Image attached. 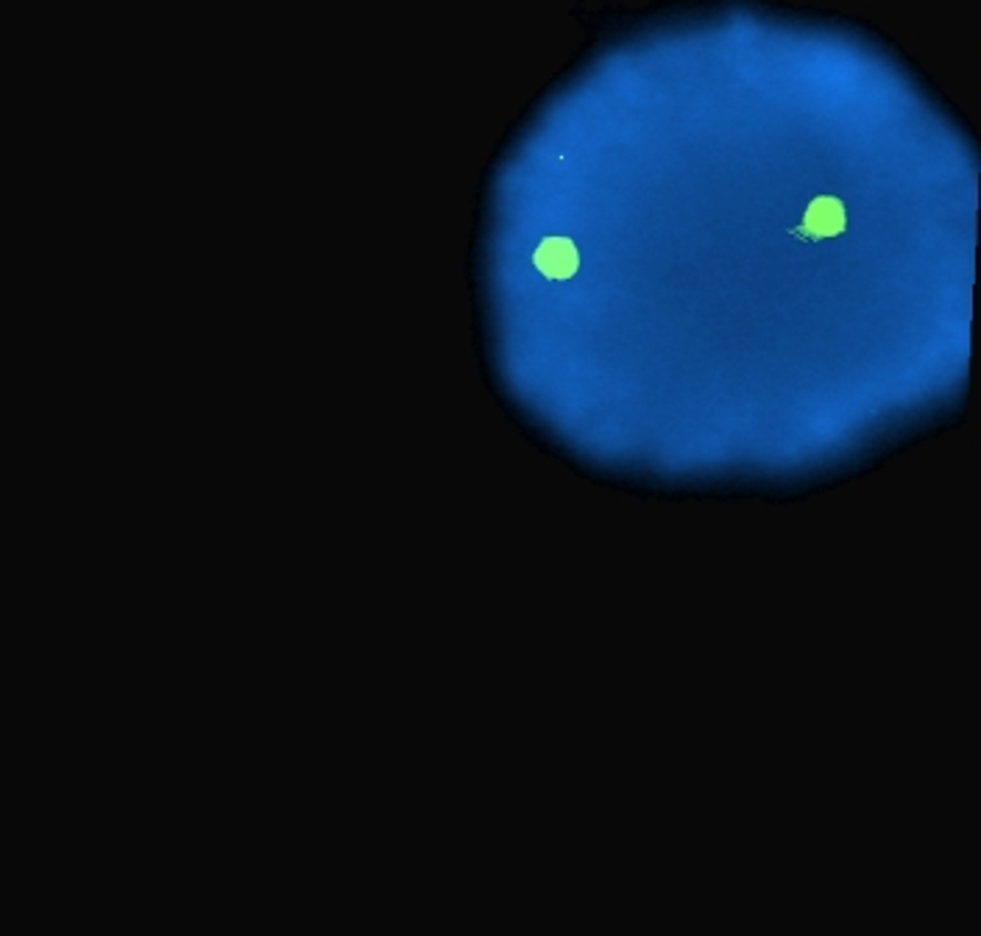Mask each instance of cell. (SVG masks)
<instances>
[{
  "mask_svg": "<svg viewBox=\"0 0 981 936\" xmlns=\"http://www.w3.org/2000/svg\"><path fill=\"white\" fill-rule=\"evenodd\" d=\"M845 229H848V209H845L843 198L817 196L808 201V207L803 209V220L792 226L789 235L797 240H808V243H823V240L845 235Z\"/></svg>",
  "mask_w": 981,
  "mask_h": 936,
  "instance_id": "6da1fadb",
  "label": "cell"
},
{
  "mask_svg": "<svg viewBox=\"0 0 981 936\" xmlns=\"http://www.w3.org/2000/svg\"><path fill=\"white\" fill-rule=\"evenodd\" d=\"M533 266L549 282H566L580 271V251L571 238H544L533 251Z\"/></svg>",
  "mask_w": 981,
  "mask_h": 936,
  "instance_id": "7a4b0ae2",
  "label": "cell"
}]
</instances>
